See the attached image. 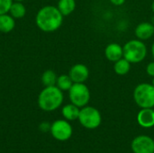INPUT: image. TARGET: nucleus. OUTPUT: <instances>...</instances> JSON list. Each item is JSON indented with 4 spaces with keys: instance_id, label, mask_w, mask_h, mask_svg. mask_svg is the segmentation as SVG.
<instances>
[{
    "instance_id": "obj_1",
    "label": "nucleus",
    "mask_w": 154,
    "mask_h": 153,
    "mask_svg": "<svg viewBox=\"0 0 154 153\" xmlns=\"http://www.w3.org/2000/svg\"><path fill=\"white\" fill-rule=\"evenodd\" d=\"M63 17L57 6L45 5L37 12L35 23L41 31L44 32H53L61 26Z\"/></svg>"
},
{
    "instance_id": "obj_2",
    "label": "nucleus",
    "mask_w": 154,
    "mask_h": 153,
    "mask_svg": "<svg viewBox=\"0 0 154 153\" xmlns=\"http://www.w3.org/2000/svg\"><path fill=\"white\" fill-rule=\"evenodd\" d=\"M64 96L57 86L44 87L38 96L39 107L46 112H51L58 109L63 103Z\"/></svg>"
},
{
    "instance_id": "obj_3",
    "label": "nucleus",
    "mask_w": 154,
    "mask_h": 153,
    "mask_svg": "<svg viewBox=\"0 0 154 153\" xmlns=\"http://www.w3.org/2000/svg\"><path fill=\"white\" fill-rule=\"evenodd\" d=\"M123 49H124V58L133 64H136L143 61L148 52L146 44L139 39H134L128 41L123 46Z\"/></svg>"
},
{
    "instance_id": "obj_4",
    "label": "nucleus",
    "mask_w": 154,
    "mask_h": 153,
    "mask_svg": "<svg viewBox=\"0 0 154 153\" xmlns=\"http://www.w3.org/2000/svg\"><path fill=\"white\" fill-rule=\"evenodd\" d=\"M134 99L141 108H153L154 86L151 83H141L134 90Z\"/></svg>"
},
{
    "instance_id": "obj_5",
    "label": "nucleus",
    "mask_w": 154,
    "mask_h": 153,
    "mask_svg": "<svg viewBox=\"0 0 154 153\" xmlns=\"http://www.w3.org/2000/svg\"><path fill=\"white\" fill-rule=\"evenodd\" d=\"M79 121L80 124L89 130L97 128L102 122L100 112L93 106H84L80 108Z\"/></svg>"
},
{
    "instance_id": "obj_6",
    "label": "nucleus",
    "mask_w": 154,
    "mask_h": 153,
    "mask_svg": "<svg viewBox=\"0 0 154 153\" xmlns=\"http://www.w3.org/2000/svg\"><path fill=\"white\" fill-rule=\"evenodd\" d=\"M70 102L79 108L86 106L90 100V91L85 83H74L69 90Z\"/></svg>"
},
{
    "instance_id": "obj_7",
    "label": "nucleus",
    "mask_w": 154,
    "mask_h": 153,
    "mask_svg": "<svg viewBox=\"0 0 154 153\" xmlns=\"http://www.w3.org/2000/svg\"><path fill=\"white\" fill-rule=\"evenodd\" d=\"M51 135L58 141L64 142L72 135V127L67 120H57L51 124Z\"/></svg>"
},
{
    "instance_id": "obj_8",
    "label": "nucleus",
    "mask_w": 154,
    "mask_h": 153,
    "mask_svg": "<svg viewBox=\"0 0 154 153\" xmlns=\"http://www.w3.org/2000/svg\"><path fill=\"white\" fill-rule=\"evenodd\" d=\"M131 146L134 153H154V141L146 135H140L134 139Z\"/></svg>"
},
{
    "instance_id": "obj_9",
    "label": "nucleus",
    "mask_w": 154,
    "mask_h": 153,
    "mask_svg": "<svg viewBox=\"0 0 154 153\" xmlns=\"http://www.w3.org/2000/svg\"><path fill=\"white\" fill-rule=\"evenodd\" d=\"M69 75L73 83H85L89 77V69L85 64L78 63L70 68Z\"/></svg>"
},
{
    "instance_id": "obj_10",
    "label": "nucleus",
    "mask_w": 154,
    "mask_h": 153,
    "mask_svg": "<svg viewBox=\"0 0 154 153\" xmlns=\"http://www.w3.org/2000/svg\"><path fill=\"white\" fill-rule=\"evenodd\" d=\"M134 34L137 39L143 41L151 39L154 35V24L149 22L139 23L134 30Z\"/></svg>"
},
{
    "instance_id": "obj_11",
    "label": "nucleus",
    "mask_w": 154,
    "mask_h": 153,
    "mask_svg": "<svg viewBox=\"0 0 154 153\" xmlns=\"http://www.w3.org/2000/svg\"><path fill=\"white\" fill-rule=\"evenodd\" d=\"M105 56L107 59V60L115 63L116 61L124 58L123 46L116 42L109 43L105 49Z\"/></svg>"
},
{
    "instance_id": "obj_12",
    "label": "nucleus",
    "mask_w": 154,
    "mask_h": 153,
    "mask_svg": "<svg viewBox=\"0 0 154 153\" xmlns=\"http://www.w3.org/2000/svg\"><path fill=\"white\" fill-rule=\"evenodd\" d=\"M137 122L144 128H151L154 126L153 108H142L137 115Z\"/></svg>"
},
{
    "instance_id": "obj_13",
    "label": "nucleus",
    "mask_w": 154,
    "mask_h": 153,
    "mask_svg": "<svg viewBox=\"0 0 154 153\" xmlns=\"http://www.w3.org/2000/svg\"><path fill=\"white\" fill-rule=\"evenodd\" d=\"M15 27V19L9 14H0V32H11Z\"/></svg>"
},
{
    "instance_id": "obj_14",
    "label": "nucleus",
    "mask_w": 154,
    "mask_h": 153,
    "mask_svg": "<svg viewBox=\"0 0 154 153\" xmlns=\"http://www.w3.org/2000/svg\"><path fill=\"white\" fill-rule=\"evenodd\" d=\"M80 108L72 103L64 106L61 109V114L67 121H74L79 119Z\"/></svg>"
},
{
    "instance_id": "obj_15",
    "label": "nucleus",
    "mask_w": 154,
    "mask_h": 153,
    "mask_svg": "<svg viewBox=\"0 0 154 153\" xmlns=\"http://www.w3.org/2000/svg\"><path fill=\"white\" fill-rule=\"evenodd\" d=\"M57 8L63 16H68L75 11L76 0H59Z\"/></svg>"
},
{
    "instance_id": "obj_16",
    "label": "nucleus",
    "mask_w": 154,
    "mask_h": 153,
    "mask_svg": "<svg viewBox=\"0 0 154 153\" xmlns=\"http://www.w3.org/2000/svg\"><path fill=\"white\" fill-rule=\"evenodd\" d=\"M8 14L11 16H13L14 19L23 18L25 16V14H26V7L23 4V2L13 1Z\"/></svg>"
},
{
    "instance_id": "obj_17",
    "label": "nucleus",
    "mask_w": 154,
    "mask_h": 153,
    "mask_svg": "<svg viewBox=\"0 0 154 153\" xmlns=\"http://www.w3.org/2000/svg\"><path fill=\"white\" fill-rule=\"evenodd\" d=\"M131 62L126 59L122 58L119 60L116 61L114 64V71L118 76H125L131 70Z\"/></svg>"
},
{
    "instance_id": "obj_18",
    "label": "nucleus",
    "mask_w": 154,
    "mask_h": 153,
    "mask_svg": "<svg viewBox=\"0 0 154 153\" xmlns=\"http://www.w3.org/2000/svg\"><path fill=\"white\" fill-rule=\"evenodd\" d=\"M57 78L58 76L56 74V72L52 69H47L45 70L42 77H41V80L42 83L44 87H51V86H56V82H57Z\"/></svg>"
},
{
    "instance_id": "obj_19",
    "label": "nucleus",
    "mask_w": 154,
    "mask_h": 153,
    "mask_svg": "<svg viewBox=\"0 0 154 153\" xmlns=\"http://www.w3.org/2000/svg\"><path fill=\"white\" fill-rule=\"evenodd\" d=\"M73 84L74 83L69 74H62L60 76H58L56 86L61 91H69Z\"/></svg>"
},
{
    "instance_id": "obj_20",
    "label": "nucleus",
    "mask_w": 154,
    "mask_h": 153,
    "mask_svg": "<svg viewBox=\"0 0 154 153\" xmlns=\"http://www.w3.org/2000/svg\"><path fill=\"white\" fill-rule=\"evenodd\" d=\"M13 0H0V14H8Z\"/></svg>"
},
{
    "instance_id": "obj_21",
    "label": "nucleus",
    "mask_w": 154,
    "mask_h": 153,
    "mask_svg": "<svg viewBox=\"0 0 154 153\" xmlns=\"http://www.w3.org/2000/svg\"><path fill=\"white\" fill-rule=\"evenodd\" d=\"M146 72H147V74H148L150 77L153 78L154 77V60L153 61H152V62H150V63L147 65V67H146Z\"/></svg>"
},
{
    "instance_id": "obj_22",
    "label": "nucleus",
    "mask_w": 154,
    "mask_h": 153,
    "mask_svg": "<svg viewBox=\"0 0 154 153\" xmlns=\"http://www.w3.org/2000/svg\"><path fill=\"white\" fill-rule=\"evenodd\" d=\"M40 129L42 132H47V131H51V125L48 123H42L40 124Z\"/></svg>"
},
{
    "instance_id": "obj_23",
    "label": "nucleus",
    "mask_w": 154,
    "mask_h": 153,
    "mask_svg": "<svg viewBox=\"0 0 154 153\" xmlns=\"http://www.w3.org/2000/svg\"><path fill=\"white\" fill-rule=\"evenodd\" d=\"M114 5H116V6H120L122 5H124L125 3V0H109Z\"/></svg>"
},
{
    "instance_id": "obj_24",
    "label": "nucleus",
    "mask_w": 154,
    "mask_h": 153,
    "mask_svg": "<svg viewBox=\"0 0 154 153\" xmlns=\"http://www.w3.org/2000/svg\"><path fill=\"white\" fill-rule=\"evenodd\" d=\"M151 51H152V57H153V59H154V41H153V43H152V45Z\"/></svg>"
},
{
    "instance_id": "obj_25",
    "label": "nucleus",
    "mask_w": 154,
    "mask_h": 153,
    "mask_svg": "<svg viewBox=\"0 0 154 153\" xmlns=\"http://www.w3.org/2000/svg\"><path fill=\"white\" fill-rule=\"evenodd\" d=\"M151 8H152V11L154 13V0H153V2L152 3V6H151Z\"/></svg>"
},
{
    "instance_id": "obj_26",
    "label": "nucleus",
    "mask_w": 154,
    "mask_h": 153,
    "mask_svg": "<svg viewBox=\"0 0 154 153\" xmlns=\"http://www.w3.org/2000/svg\"><path fill=\"white\" fill-rule=\"evenodd\" d=\"M13 1H17V2H23V1H25V0H13Z\"/></svg>"
},
{
    "instance_id": "obj_27",
    "label": "nucleus",
    "mask_w": 154,
    "mask_h": 153,
    "mask_svg": "<svg viewBox=\"0 0 154 153\" xmlns=\"http://www.w3.org/2000/svg\"><path fill=\"white\" fill-rule=\"evenodd\" d=\"M152 85L154 86V77L152 78Z\"/></svg>"
},
{
    "instance_id": "obj_28",
    "label": "nucleus",
    "mask_w": 154,
    "mask_h": 153,
    "mask_svg": "<svg viewBox=\"0 0 154 153\" xmlns=\"http://www.w3.org/2000/svg\"><path fill=\"white\" fill-rule=\"evenodd\" d=\"M153 109H154V106H153Z\"/></svg>"
}]
</instances>
